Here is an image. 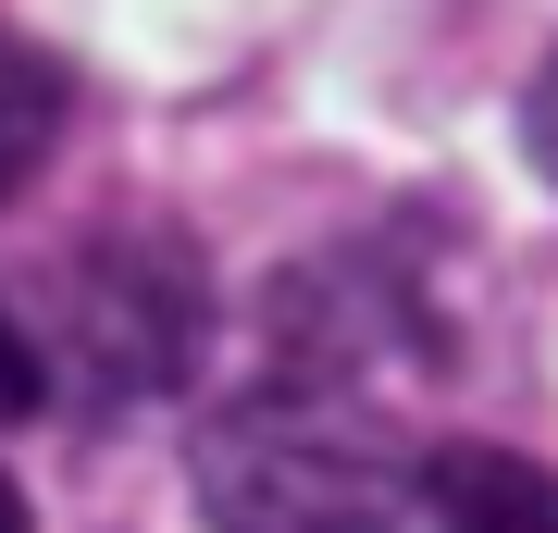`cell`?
<instances>
[{
  "label": "cell",
  "mask_w": 558,
  "mask_h": 533,
  "mask_svg": "<svg viewBox=\"0 0 558 533\" xmlns=\"http://www.w3.org/2000/svg\"><path fill=\"white\" fill-rule=\"evenodd\" d=\"M199 336H211V298H199V249L161 237V223H124V237H87L62 261V298H50V385H87V397H174L199 373Z\"/></svg>",
  "instance_id": "7a4b0ae2"
},
{
  "label": "cell",
  "mask_w": 558,
  "mask_h": 533,
  "mask_svg": "<svg viewBox=\"0 0 558 533\" xmlns=\"http://www.w3.org/2000/svg\"><path fill=\"white\" fill-rule=\"evenodd\" d=\"M50 149H62V62L0 13V198L38 174Z\"/></svg>",
  "instance_id": "277c9868"
},
{
  "label": "cell",
  "mask_w": 558,
  "mask_h": 533,
  "mask_svg": "<svg viewBox=\"0 0 558 533\" xmlns=\"http://www.w3.org/2000/svg\"><path fill=\"white\" fill-rule=\"evenodd\" d=\"M186 484H199L211 533H385L422 484L410 422L385 410V385L274 360L186 435Z\"/></svg>",
  "instance_id": "6da1fadb"
},
{
  "label": "cell",
  "mask_w": 558,
  "mask_h": 533,
  "mask_svg": "<svg viewBox=\"0 0 558 533\" xmlns=\"http://www.w3.org/2000/svg\"><path fill=\"white\" fill-rule=\"evenodd\" d=\"M521 161L558 186V50L534 62V87H521Z\"/></svg>",
  "instance_id": "8992f818"
},
{
  "label": "cell",
  "mask_w": 558,
  "mask_h": 533,
  "mask_svg": "<svg viewBox=\"0 0 558 533\" xmlns=\"http://www.w3.org/2000/svg\"><path fill=\"white\" fill-rule=\"evenodd\" d=\"M0 533H38V521H25V496H13V484H0Z\"/></svg>",
  "instance_id": "52a82bcc"
},
{
  "label": "cell",
  "mask_w": 558,
  "mask_h": 533,
  "mask_svg": "<svg viewBox=\"0 0 558 533\" xmlns=\"http://www.w3.org/2000/svg\"><path fill=\"white\" fill-rule=\"evenodd\" d=\"M422 496H435V533H558V472L521 447H435Z\"/></svg>",
  "instance_id": "3957f363"
},
{
  "label": "cell",
  "mask_w": 558,
  "mask_h": 533,
  "mask_svg": "<svg viewBox=\"0 0 558 533\" xmlns=\"http://www.w3.org/2000/svg\"><path fill=\"white\" fill-rule=\"evenodd\" d=\"M50 410V360H38V323L0 311V422H38Z\"/></svg>",
  "instance_id": "5b68a950"
}]
</instances>
